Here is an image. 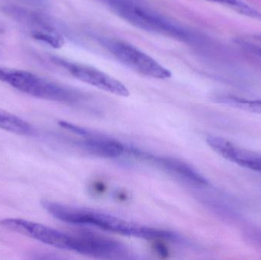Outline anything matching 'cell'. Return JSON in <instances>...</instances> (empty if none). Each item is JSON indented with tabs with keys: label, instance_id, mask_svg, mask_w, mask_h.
Listing matches in <instances>:
<instances>
[{
	"label": "cell",
	"instance_id": "obj_1",
	"mask_svg": "<svg viewBox=\"0 0 261 260\" xmlns=\"http://www.w3.org/2000/svg\"><path fill=\"white\" fill-rule=\"evenodd\" d=\"M127 22L141 30L192 42L195 37L147 6L142 0H96Z\"/></svg>",
	"mask_w": 261,
	"mask_h": 260
},
{
	"label": "cell",
	"instance_id": "obj_2",
	"mask_svg": "<svg viewBox=\"0 0 261 260\" xmlns=\"http://www.w3.org/2000/svg\"><path fill=\"white\" fill-rule=\"evenodd\" d=\"M0 81L21 93L44 100L72 104L79 102L81 98L79 93L71 89L25 70L0 67Z\"/></svg>",
	"mask_w": 261,
	"mask_h": 260
},
{
	"label": "cell",
	"instance_id": "obj_3",
	"mask_svg": "<svg viewBox=\"0 0 261 260\" xmlns=\"http://www.w3.org/2000/svg\"><path fill=\"white\" fill-rule=\"evenodd\" d=\"M84 224L85 225L93 226L123 236L148 241L164 240L173 241L176 238V234L175 232L140 225L110 214L87 209H86Z\"/></svg>",
	"mask_w": 261,
	"mask_h": 260
},
{
	"label": "cell",
	"instance_id": "obj_4",
	"mask_svg": "<svg viewBox=\"0 0 261 260\" xmlns=\"http://www.w3.org/2000/svg\"><path fill=\"white\" fill-rule=\"evenodd\" d=\"M101 43L119 62L139 74L159 79L171 77L170 70L132 44L111 38H102Z\"/></svg>",
	"mask_w": 261,
	"mask_h": 260
},
{
	"label": "cell",
	"instance_id": "obj_5",
	"mask_svg": "<svg viewBox=\"0 0 261 260\" xmlns=\"http://www.w3.org/2000/svg\"><path fill=\"white\" fill-rule=\"evenodd\" d=\"M3 11L8 16L27 29L31 36L35 40L53 48L59 49L64 46V38L62 33L46 15L13 5L3 6Z\"/></svg>",
	"mask_w": 261,
	"mask_h": 260
},
{
	"label": "cell",
	"instance_id": "obj_6",
	"mask_svg": "<svg viewBox=\"0 0 261 260\" xmlns=\"http://www.w3.org/2000/svg\"><path fill=\"white\" fill-rule=\"evenodd\" d=\"M71 251L105 259H127L130 254L129 250L122 243L87 232L73 235Z\"/></svg>",
	"mask_w": 261,
	"mask_h": 260
},
{
	"label": "cell",
	"instance_id": "obj_7",
	"mask_svg": "<svg viewBox=\"0 0 261 260\" xmlns=\"http://www.w3.org/2000/svg\"><path fill=\"white\" fill-rule=\"evenodd\" d=\"M0 226L10 232L29 237L50 247L71 251L73 235L44 224L21 218H6L0 221Z\"/></svg>",
	"mask_w": 261,
	"mask_h": 260
},
{
	"label": "cell",
	"instance_id": "obj_8",
	"mask_svg": "<svg viewBox=\"0 0 261 260\" xmlns=\"http://www.w3.org/2000/svg\"><path fill=\"white\" fill-rule=\"evenodd\" d=\"M54 61L81 82L116 96L122 97H128L129 96V91L123 83L98 69L68 62L59 58H55Z\"/></svg>",
	"mask_w": 261,
	"mask_h": 260
},
{
	"label": "cell",
	"instance_id": "obj_9",
	"mask_svg": "<svg viewBox=\"0 0 261 260\" xmlns=\"http://www.w3.org/2000/svg\"><path fill=\"white\" fill-rule=\"evenodd\" d=\"M130 154L147 161L151 162L155 166L165 171L167 174L180 179L191 186L205 187L208 185V180L196 169L179 159L169 157L151 155L148 153L132 148Z\"/></svg>",
	"mask_w": 261,
	"mask_h": 260
},
{
	"label": "cell",
	"instance_id": "obj_10",
	"mask_svg": "<svg viewBox=\"0 0 261 260\" xmlns=\"http://www.w3.org/2000/svg\"><path fill=\"white\" fill-rule=\"evenodd\" d=\"M83 140V148L87 152L97 157L116 158L126 153L127 147L113 139L99 137L91 134Z\"/></svg>",
	"mask_w": 261,
	"mask_h": 260
},
{
	"label": "cell",
	"instance_id": "obj_11",
	"mask_svg": "<svg viewBox=\"0 0 261 260\" xmlns=\"http://www.w3.org/2000/svg\"><path fill=\"white\" fill-rule=\"evenodd\" d=\"M0 128L4 131L22 136H32L34 127L24 119L0 108Z\"/></svg>",
	"mask_w": 261,
	"mask_h": 260
},
{
	"label": "cell",
	"instance_id": "obj_12",
	"mask_svg": "<svg viewBox=\"0 0 261 260\" xmlns=\"http://www.w3.org/2000/svg\"><path fill=\"white\" fill-rule=\"evenodd\" d=\"M245 241L255 247H261V227H250L244 232Z\"/></svg>",
	"mask_w": 261,
	"mask_h": 260
},
{
	"label": "cell",
	"instance_id": "obj_13",
	"mask_svg": "<svg viewBox=\"0 0 261 260\" xmlns=\"http://www.w3.org/2000/svg\"><path fill=\"white\" fill-rule=\"evenodd\" d=\"M246 110L252 112L261 113V100L247 99Z\"/></svg>",
	"mask_w": 261,
	"mask_h": 260
},
{
	"label": "cell",
	"instance_id": "obj_14",
	"mask_svg": "<svg viewBox=\"0 0 261 260\" xmlns=\"http://www.w3.org/2000/svg\"><path fill=\"white\" fill-rule=\"evenodd\" d=\"M23 1L29 4V6L38 8V9H44L47 6L46 0H23Z\"/></svg>",
	"mask_w": 261,
	"mask_h": 260
}]
</instances>
